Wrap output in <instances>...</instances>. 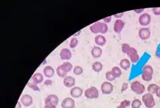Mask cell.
Returning a JSON list of instances; mask_svg holds the SVG:
<instances>
[{"instance_id": "1", "label": "cell", "mask_w": 160, "mask_h": 108, "mask_svg": "<svg viewBox=\"0 0 160 108\" xmlns=\"http://www.w3.org/2000/svg\"><path fill=\"white\" fill-rule=\"evenodd\" d=\"M108 30V27L107 24L104 22H96L90 27V30L93 34H105L107 32Z\"/></svg>"}, {"instance_id": "2", "label": "cell", "mask_w": 160, "mask_h": 108, "mask_svg": "<svg viewBox=\"0 0 160 108\" xmlns=\"http://www.w3.org/2000/svg\"><path fill=\"white\" fill-rule=\"evenodd\" d=\"M142 101L147 108H153L155 105V101L153 95L149 93L143 95Z\"/></svg>"}, {"instance_id": "3", "label": "cell", "mask_w": 160, "mask_h": 108, "mask_svg": "<svg viewBox=\"0 0 160 108\" xmlns=\"http://www.w3.org/2000/svg\"><path fill=\"white\" fill-rule=\"evenodd\" d=\"M84 95L89 99H97L99 97V91L95 87H90L86 89L85 91Z\"/></svg>"}, {"instance_id": "4", "label": "cell", "mask_w": 160, "mask_h": 108, "mask_svg": "<svg viewBox=\"0 0 160 108\" xmlns=\"http://www.w3.org/2000/svg\"><path fill=\"white\" fill-rule=\"evenodd\" d=\"M131 89L137 95H141L145 91V87L144 85L138 81H135L131 84Z\"/></svg>"}, {"instance_id": "5", "label": "cell", "mask_w": 160, "mask_h": 108, "mask_svg": "<svg viewBox=\"0 0 160 108\" xmlns=\"http://www.w3.org/2000/svg\"><path fill=\"white\" fill-rule=\"evenodd\" d=\"M126 55L129 57L130 61L133 63H137L139 60V55H138L137 51L134 47L131 46L128 51H127Z\"/></svg>"}, {"instance_id": "6", "label": "cell", "mask_w": 160, "mask_h": 108, "mask_svg": "<svg viewBox=\"0 0 160 108\" xmlns=\"http://www.w3.org/2000/svg\"><path fill=\"white\" fill-rule=\"evenodd\" d=\"M100 89L102 91V93L103 94H104V95H110V94H111L112 93L114 87L111 83L106 81L102 84Z\"/></svg>"}, {"instance_id": "7", "label": "cell", "mask_w": 160, "mask_h": 108, "mask_svg": "<svg viewBox=\"0 0 160 108\" xmlns=\"http://www.w3.org/2000/svg\"><path fill=\"white\" fill-rule=\"evenodd\" d=\"M151 15L147 13H144L141 14L139 18V22L143 26H147L151 23Z\"/></svg>"}, {"instance_id": "8", "label": "cell", "mask_w": 160, "mask_h": 108, "mask_svg": "<svg viewBox=\"0 0 160 108\" xmlns=\"http://www.w3.org/2000/svg\"><path fill=\"white\" fill-rule=\"evenodd\" d=\"M150 36H151V31L149 28L143 27V28H140L139 30V36L141 40H147Z\"/></svg>"}, {"instance_id": "9", "label": "cell", "mask_w": 160, "mask_h": 108, "mask_svg": "<svg viewBox=\"0 0 160 108\" xmlns=\"http://www.w3.org/2000/svg\"><path fill=\"white\" fill-rule=\"evenodd\" d=\"M75 105H76L75 101L70 97L65 98L61 102L62 108H74Z\"/></svg>"}, {"instance_id": "10", "label": "cell", "mask_w": 160, "mask_h": 108, "mask_svg": "<svg viewBox=\"0 0 160 108\" xmlns=\"http://www.w3.org/2000/svg\"><path fill=\"white\" fill-rule=\"evenodd\" d=\"M20 103L23 105L25 106V107H29V106L31 105L32 103H33V99H32V96H30V95H27V94L23 95L21 97Z\"/></svg>"}, {"instance_id": "11", "label": "cell", "mask_w": 160, "mask_h": 108, "mask_svg": "<svg viewBox=\"0 0 160 108\" xmlns=\"http://www.w3.org/2000/svg\"><path fill=\"white\" fill-rule=\"evenodd\" d=\"M125 27V22L121 19H117L114 24V30L116 33L119 34L122 32Z\"/></svg>"}, {"instance_id": "12", "label": "cell", "mask_w": 160, "mask_h": 108, "mask_svg": "<svg viewBox=\"0 0 160 108\" xmlns=\"http://www.w3.org/2000/svg\"><path fill=\"white\" fill-rule=\"evenodd\" d=\"M83 89L80 87H73L70 91L71 96L74 98H80L83 95Z\"/></svg>"}, {"instance_id": "13", "label": "cell", "mask_w": 160, "mask_h": 108, "mask_svg": "<svg viewBox=\"0 0 160 108\" xmlns=\"http://www.w3.org/2000/svg\"><path fill=\"white\" fill-rule=\"evenodd\" d=\"M76 84V79L74 77L71 76H67L63 80V85L67 88L73 87Z\"/></svg>"}, {"instance_id": "14", "label": "cell", "mask_w": 160, "mask_h": 108, "mask_svg": "<svg viewBox=\"0 0 160 108\" xmlns=\"http://www.w3.org/2000/svg\"><path fill=\"white\" fill-rule=\"evenodd\" d=\"M42 81H43V76L40 73H34L30 79V82L36 85L40 84Z\"/></svg>"}, {"instance_id": "15", "label": "cell", "mask_w": 160, "mask_h": 108, "mask_svg": "<svg viewBox=\"0 0 160 108\" xmlns=\"http://www.w3.org/2000/svg\"><path fill=\"white\" fill-rule=\"evenodd\" d=\"M58 103H59V98L57 95H54V94H51L48 95L46 99H45V103H52L53 105L57 106Z\"/></svg>"}, {"instance_id": "16", "label": "cell", "mask_w": 160, "mask_h": 108, "mask_svg": "<svg viewBox=\"0 0 160 108\" xmlns=\"http://www.w3.org/2000/svg\"><path fill=\"white\" fill-rule=\"evenodd\" d=\"M59 56L61 60H69L72 57V54L68 49L65 48V49H61Z\"/></svg>"}, {"instance_id": "17", "label": "cell", "mask_w": 160, "mask_h": 108, "mask_svg": "<svg viewBox=\"0 0 160 108\" xmlns=\"http://www.w3.org/2000/svg\"><path fill=\"white\" fill-rule=\"evenodd\" d=\"M91 53L92 57L94 58H96V59H98V58H100L102 55V50L99 46H94V47L92 48Z\"/></svg>"}, {"instance_id": "18", "label": "cell", "mask_w": 160, "mask_h": 108, "mask_svg": "<svg viewBox=\"0 0 160 108\" xmlns=\"http://www.w3.org/2000/svg\"><path fill=\"white\" fill-rule=\"evenodd\" d=\"M43 73L45 77H48V78H51L55 75V70L51 66H46L43 69Z\"/></svg>"}, {"instance_id": "19", "label": "cell", "mask_w": 160, "mask_h": 108, "mask_svg": "<svg viewBox=\"0 0 160 108\" xmlns=\"http://www.w3.org/2000/svg\"><path fill=\"white\" fill-rule=\"evenodd\" d=\"M94 40H95V43L100 46H104L106 42V38L103 35H97L95 37Z\"/></svg>"}, {"instance_id": "20", "label": "cell", "mask_w": 160, "mask_h": 108, "mask_svg": "<svg viewBox=\"0 0 160 108\" xmlns=\"http://www.w3.org/2000/svg\"><path fill=\"white\" fill-rule=\"evenodd\" d=\"M120 66L121 68L124 70H128V69L131 67V61L130 60L127 59H122L120 62Z\"/></svg>"}, {"instance_id": "21", "label": "cell", "mask_w": 160, "mask_h": 108, "mask_svg": "<svg viewBox=\"0 0 160 108\" xmlns=\"http://www.w3.org/2000/svg\"><path fill=\"white\" fill-rule=\"evenodd\" d=\"M92 69H93L94 71H95V72H97V73H99L102 70L103 65H102V63H100V62H99V61L94 62L93 64H92Z\"/></svg>"}, {"instance_id": "22", "label": "cell", "mask_w": 160, "mask_h": 108, "mask_svg": "<svg viewBox=\"0 0 160 108\" xmlns=\"http://www.w3.org/2000/svg\"><path fill=\"white\" fill-rule=\"evenodd\" d=\"M57 71L58 76L61 77V78H65V77H67V73L64 70V69L63 68L62 66H61V65H59V67H57V71Z\"/></svg>"}, {"instance_id": "23", "label": "cell", "mask_w": 160, "mask_h": 108, "mask_svg": "<svg viewBox=\"0 0 160 108\" xmlns=\"http://www.w3.org/2000/svg\"><path fill=\"white\" fill-rule=\"evenodd\" d=\"M158 87H159V86H158L157 84L152 83V84L149 85H148V87H147L148 93H149L152 94V95H153V94H155L156 91H157Z\"/></svg>"}, {"instance_id": "24", "label": "cell", "mask_w": 160, "mask_h": 108, "mask_svg": "<svg viewBox=\"0 0 160 108\" xmlns=\"http://www.w3.org/2000/svg\"><path fill=\"white\" fill-rule=\"evenodd\" d=\"M111 72L113 73V75H114L116 78H119L122 75V71H121V69L118 67L115 66L112 67Z\"/></svg>"}, {"instance_id": "25", "label": "cell", "mask_w": 160, "mask_h": 108, "mask_svg": "<svg viewBox=\"0 0 160 108\" xmlns=\"http://www.w3.org/2000/svg\"><path fill=\"white\" fill-rule=\"evenodd\" d=\"M61 66H62L63 68L64 69V70L66 71L67 73L70 72L73 69V65L71 63H69V62H65L63 64H61Z\"/></svg>"}, {"instance_id": "26", "label": "cell", "mask_w": 160, "mask_h": 108, "mask_svg": "<svg viewBox=\"0 0 160 108\" xmlns=\"http://www.w3.org/2000/svg\"><path fill=\"white\" fill-rule=\"evenodd\" d=\"M141 78L145 81L149 82L150 81H151L152 79H153V75L147 73H143L141 74Z\"/></svg>"}, {"instance_id": "27", "label": "cell", "mask_w": 160, "mask_h": 108, "mask_svg": "<svg viewBox=\"0 0 160 108\" xmlns=\"http://www.w3.org/2000/svg\"><path fill=\"white\" fill-rule=\"evenodd\" d=\"M131 107L132 108H140L142 105V101L139 99H135L131 102Z\"/></svg>"}, {"instance_id": "28", "label": "cell", "mask_w": 160, "mask_h": 108, "mask_svg": "<svg viewBox=\"0 0 160 108\" xmlns=\"http://www.w3.org/2000/svg\"><path fill=\"white\" fill-rule=\"evenodd\" d=\"M142 71H143V73H150V74L153 75V67L151 66V65H147L143 67Z\"/></svg>"}, {"instance_id": "29", "label": "cell", "mask_w": 160, "mask_h": 108, "mask_svg": "<svg viewBox=\"0 0 160 108\" xmlns=\"http://www.w3.org/2000/svg\"><path fill=\"white\" fill-rule=\"evenodd\" d=\"M105 77L108 81H114L116 79L111 71H108V72L106 73Z\"/></svg>"}, {"instance_id": "30", "label": "cell", "mask_w": 160, "mask_h": 108, "mask_svg": "<svg viewBox=\"0 0 160 108\" xmlns=\"http://www.w3.org/2000/svg\"><path fill=\"white\" fill-rule=\"evenodd\" d=\"M78 44V40L76 37H73L71 39V41L69 42V47L71 49H74Z\"/></svg>"}, {"instance_id": "31", "label": "cell", "mask_w": 160, "mask_h": 108, "mask_svg": "<svg viewBox=\"0 0 160 108\" xmlns=\"http://www.w3.org/2000/svg\"><path fill=\"white\" fill-rule=\"evenodd\" d=\"M27 86H28L30 89H31L34 91H38V92L40 91V88L37 86V85L32 83H31L30 81H29L28 83V84H27Z\"/></svg>"}, {"instance_id": "32", "label": "cell", "mask_w": 160, "mask_h": 108, "mask_svg": "<svg viewBox=\"0 0 160 108\" xmlns=\"http://www.w3.org/2000/svg\"><path fill=\"white\" fill-rule=\"evenodd\" d=\"M84 72V69L82 67L80 66H76L74 69V73L76 75H82Z\"/></svg>"}, {"instance_id": "33", "label": "cell", "mask_w": 160, "mask_h": 108, "mask_svg": "<svg viewBox=\"0 0 160 108\" xmlns=\"http://www.w3.org/2000/svg\"><path fill=\"white\" fill-rule=\"evenodd\" d=\"M131 46L129 45V44L127 43H123L122 44V46H121V50H122V52L123 53L126 54L127 51H128L129 48H130Z\"/></svg>"}, {"instance_id": "34", "label": "cell", "mask_w": 160, "mask_h": 108, "mask_svg": "<svg viewBox=\"0 0 160 108\" xmlns=\"http://www.w3.org/2000/svg\"><path fill=\"white\" fill-rule=\"evenodd\" d=\"M121 105L125 106V107H129V106L131 105V101H129V100H127V99L123 100V101L121 102Z\"/></svg>"}, {"instance_id": "35", "label": "cell", "mask_w": 160, "mask_h": 108, "mask_svg": "<svg viewBox=\"0 0 160 108\" xmlns=\"http://www.w3.org/2000/svg\"><path fill=\"white\" fill-rule=\"evenodd\" d=\"M153 14L155 15H160V7H154L152 9Z\"/></svg>"}, {"instance_id": "36", "label": "cell", "mask_w": 160, "mask_h": 108, "mask_svg": "<svg viewBox=\"0 0 160 108\" xmlns=\"http://www.w3.org/2000/svg\"><path fill=\"white\" fill-rule=\"evenodd\" d=\"M112 20V16H108L106 17V18H104L103 19V22L106 23V24H108V23H110Z\"/></svg>"}, {"instance_id": "37", "label": "cell", "mask_w": 160, "mask_h": 108, "mask_svg": "<svg viewBox=\"0 0 160 108\" xmlns=\"http://www.w3.org/2000/svg\"><path fill=\"white\" fill-rule=\"evenodd\" d=\"M128 84L127 83H124L123 84V86H122V89H121V93H123V91H126L127 89H128Z\"/></svg>"}, {"instance_id": "38", "label": "cell", "mask_w": 160, "mask_h": 108, "mask_svg": "<svg viewBox=\"0 0 160 108\" xmlns=\"http://www.w3.org/2000/svg\"><path fill=\"white\" fill-rule=\"evenodd\" d=\"M44 108H57V107H56V105H53V104L52 103H46Z\"/></svg>"}, {"instance_id": "39", "label": "cell", "mask_w": 160, "mask_h": 108, "mask_svg": "<svg viewBox=\"0 0 160 108\" xmlns=\"http://www.w3.org/2000/svg\"><path fill=\"white\" fill-rule=\"evenodd\" d=\"M44 84H45V85L50 86V85H51L52 84H53V81L51 80V79H47L45 82H44Z\"/></svg>"}, {"instance_id": "40", "label": "cell", "mask_w": 160, "mask_h": 108, "mask_svg": "<svg viewBox=\"0 0 160 108\" xmlns=\"http://www.w3.org/2000/svg\"><path fill=\"white\" fill-rule=\"evenodd\" d=\"M124 15V13L123 12H121L120 13H118V14H114V16L115 17V18H122V16L123 15Z\"/></svg>"}, {"instance_id": "41", "label": "cell", "mask_w": 160, "mask_h": 108, "mask_svg": "<svg viewBox=\"0 0 160 108\" xmlns=\"http://www.w3.org/2000/svg\"><path fill=\"white\" fill-rule=\"evenodd\" d=\"M156 95H157V97L160 98V87L159 86L158 87L157 89V91H156Z\"/></svg>"}, {"instance_id": "42", "label": "cell", "mask_w": 160, "mask_h": 108, "mask_svg": "<svg viewBox=\"0 0 160 108\" xmlns=\"http://www.w3.org/2000/svg\"><path fill=\"white\" fill-rule=\"evenodd\" d=\"M144 11V9H135L134 11L136 13H142L143 11Z\"/></svg>"}, {"instance_id": "43", "label": "cell", "mask_w": 160, "mask_h": 108, "mask_svg": "<svg viewBox=\"0 0 160 108\" xmlns=\"http://www.w3.org/2000/svg\"><path fill=\"white\" fill-rule=\"evenodd\" d=\"M80 34H81V30H80V31H78V32H77V33L74 34V35H73V37H76V36H80Z\"/></svg>"}, {"instance_id": "44", "label": "cell", "mask_w": 160, "mask_h": 108, "mask_svg": "<svg viewBox=\"0 0 160 108\" xmlns=\"http://www.w3.org/2000/svg\"><path fill=\"white\" fill-rule=\"evenodd\" d=\"M16 108H22V106H21L20 101H18V103H17V105H16Z\"/></svg>"}, {"instance_id": "45", "label": "cell", "mask_w": 160, "mask_h": 108, "mask_svg": "<svg viewBox=\"0 0 160 108\" xmlns=\"http://www.w3.org/2000/svg\"><path fill=\"white\" fill-rule=\"evenodd\" d=\"M116 108H127V107H125V106H123V105H121L120 104V105H118V107H117Z\"/></svg>"}]
</instances>
